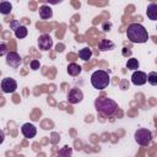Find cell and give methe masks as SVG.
Returning a JSON list of instances; mask_svg holds the SVG:
<instances>
[{
    "instance_id": "1",
    "label": "cell",
    "mask_w": 157,
    "mask_h": 157,
    "mask_svg": "<svg viewBox=\"0 0 157 157\" xmlns=\"http://www.w3.org/2000/svg\"><path fill=\"white\" fill-rule=\"evenodd\" d=\"M126 36L132 43H145L148 39L147 29L140 23H131L126 29Z\"/></svg>"
},
{
    "instance_id": "2",
    "label": "cell",
    "mask_w": 157,
    "mask_h": 157,
    "mask_svg": "<svg viewBox=\"0 0 157 157\" xmlns=\"http://www.w3.org/2000/svg\"><path fill=\"white\" fill-rule=\"evenodd\" d=\"M94 107H96V109H97V112L99 114H102L103 117H107V118L112 117L118 110L117 102H114L110 98H105V97L97 98L96 102H94Z\"/></svg>"
},
{
    "instance_id": "3",
    "label": "cell",
    "mask_w": 157,
    "mask_h": 157,
    "mask_svg": "<svg viewBox=\"0 0 157 157\" xmlns=\"http://www.w3.org/2000/svg\"><path fill=\"white\" fill-rule=\"evenodd\" d=\"M109 75L104 70H96L91 76V83L97 90H104L109 85Z\"/></svg>"
},
{
    "instance_id": "4",
    "label": "cell",
    "mask_w": 157,
    "mask_h": 157,
    "mask_svg": "<svg viewBox=\"0 0 157 157\" xmlns=\"http://www.w3.org/2000/svg\"><path fill=\"white\" fill-rule=\"evenodd\" d=\"M151 140H152V134L150 130L147 129H137L135 131V141L144 146V147H147L150 144H151Z\"/></svg>"
},
{
    "instance_id": "5",
    "label": "cell",
    "mask_w": 157,
    "mask_h": 157,
    "mask_svg": "<svg viewBox=\"0 0 157 157\" xmlns=\"http://www.w3.org/2000/svg\"><path fill=\"white\" fill-rule=\"evenodd\" d=\"M17 88V82L11 78V77H6L1 81V90L4 93H13Z\"/></svg>"
},
{
    "instance_id": "6",
    "label": "cell",
    "mask_w": 157,
    "mask_h": 157,
    "mask_svg": "<svg viewBox=\"0 0 157 157\" xmlns=\"http://www.w3.org/2000/svg\"><path fill=\"white\" fill-rule=\"evenodd\" d=\"M83 98V93L80 88H71L69 92H67V101L70 104H76V103H80Z\"/></svg>"
},
{
    "instance_id": "7",
    "label": "cell",
    "mask_w": 157,
    "mask_h": 157,
    "mask_svg": "<svg viewBox=\"0 0 157 157\" xmlns=\"http://www.w3.org/2000/svg\"><path fill=\"white\" fill-rule=\"evenodd\" d=\"M38 47L40 50H50L53 47V39L49 34H42L38 38Z\"/></svg>"
},
{
    "instance_id": "8",
    "label": "cell",
    "mask_w": 157,
    "mask_h": 157,
    "mask_svg": "<svg viewBox=\"0 0 157 157\" xmlns=\"http://www.w3.org/2000/svg\"><path fill=\"white\" fill-rule=\"evenodd\" d=\"M21 61H22V59H21V56L16 52H9L7 53V55H6V64L9 66L16 69V67L20 66Z\"/></svg>"
},
{
    "instance_id": "9",
    "label": "cell",
    "mask_w": 157,
    "mask_h": 157,
    "mask_svg": "<svg viewBox=\"0 0 157 157\" xmlns=\"http://www.w3.org/2000/svg\"><path fill=\"white\" fill-rule=\"evenodd\" d=\"M146 81H147V75L145 72H142V71L137 70L131 76V82L134 85H136V86H142V85L146 83Z\"/></svg>"
},
{
    "instance_id": "10",
    "label": "cell",
    "mask_w": 157,
    "mask_h": 157,
    "mask_svg": "<svg viewBox=\"0 0 157 157\" xmlns=\"http://www.w3.org/2000/svg\"><path fill=\"white\" fill-rule=\"evenodd\" d=\"M21 132L23 134V136H25L26 139H32V137L36 136V134H37V129H36L34 125H32V124H29V123H26V124L22 125V128H21Z\"/></svg>"
},
{
    "instance_id": "11",
    "label": "cell",
    "mask_w": 157,
    "mask_h": 157,
    "mask_svg": "<svg viewBox=\"0 0 157 157\" xmlns=\"http://www.w3.org/2000/svg\"><path fill=\"white\" fill-rule=\"evenodd\" d=\"M39 16L42 20H49L53 16V11L48 5H42L39 7Z\"/></svg>"
},
{
    "instance_id": "12",
    "label": "cell",
    "mask_w": 157,
    "mask_h": 157,
    "mask_svg": "<svg viewBox=\"0 0 157 157\" xmlns=\"http://www.w3.org/2000/svg\"><path fill=\"white\" fill-rule=\"evenodd\" d=\"M147 17L153 21L157 20V4L156 2H152L147 6Z\"/></svg>"
},
{
    "instance_id": "13",
    "label": "cell",
    "mask_w": 157,
    "mask_h": 157,
    "mask_svg": "<svg viewBox=\"0 0 157 157\" xmlns=\"http://www.w3.org/2000/svg\"><path fill=\"white\" fill-rule=\"evenodd\" d=\"M98 48L99 50L104 52V50H110L114 48V43L112 40H108V39H101L99 43H98Z\"/></svg>"
},
{
    "instance_id": "14",
    "label": "cell",
    "mask_w": 157,
    "mask_h": 157,
    "mask_svg": "<svg viewBox=\"0 0 157 157\" xmlns=\"http://www.w3.org/2000/svg\"><path fill=\"white\" fill-rule=\"evenodd\" d=\"M78 56H80V59H82L83 61L91 60V56H92V50H91V48H88V47L82 48V49L78 52Z\"/></svg>"
},
{
    "instance_id": "15",
    "label": "cell",
    "mask_w": 157,
    "mask_h": 157,
    "mask_svg": "<svg viewBox=\"0 0 157 157\" xmlns=\"http://www.w3.org/2000/svg\"><path fill=\"white\" fill-rule=\"evenodd\" d=\"M80 72H81V66H80V65H77V64H75V63L69 64V66H67V74H69V75H71V76H77V75H80Z\"/></svg>"
},
{
    "instance_id": "16",
    "label": "cell",
    "mask_w": 157,
    "mask_h": 157,
    "mask_svg": "<svg viewBox=\"0 0 157 157\" xmlns=\"http://www.w3.org/2000/svg\"><path fill=\"white\" fill-rule=\"evenodd\" d=\"M12 10V5L9 1H2L0 2V13L2 15H9Z\"/></svg>"
},
{
    "instance_id": "17",
    "label": "cell",
    "mask_w": 157,
    "mask_h": 157,
    "mask_svg": "<svg viewBox=\"0 0 157 157\" xmlns=\"http://www.w3.org/2000/svg\"><path fill=\"white\" fill-rule=\"evenodd\" d=\"M27 33H28V29H27V27L26 26H20L16 31H15V36L17 37V38H25L26 36H27Z\"/></svg>"
},
{
    "instance_id": "18",
    "label": "cell",
    "mask_w": 157,
    "mask_h": 157,
    "mask_svg": "<svg viewBox=\"0 0 157 157\" xmlns=\"http://www.w3.org/2000/svg\"><path fill=\"white\" fill-rule=\"evenodd\" d=\"M71 152H72L71 147H69V146H64V147L59 151L58 157H71Z\"/></svg>"
},
{
    "instance_id": "19",
    "label": "cell",
    "mask_w": 157,
    "mask_h": 157,
    "mask_svg": "<svg viewBox=\"0 0 157 157\" xmlns=\"http://www.w3.org/2000/svg\"><path fill=\"white\" fill-rule=\"evenodd\" d=\"M126 67L129 70H137L139 69V61H137V59H134V58L129 59L128 63H126Z\"/></svg>"
},
{
    "instance_id": "20",
    "label": "cell",
    "mask_w": 157,
    "mask_h": 157,
    "mask_svg": "<svg viewBox=\"0 0 157 157\" xmlns=\"http://www.w3.org/2000/svg\"><path fill=\"white\" fill-rule=\"evenodd\" d=\"M147 81H148L152 86H156V85H157V74H156L155 71L150 72L148 76H147Z\"/></svg>"
},
{
    "instance_id": "21",
    "label": "cell",
    "mask_w": 157,
    "mask_h": 157,
    "mask_svg": "<svg viewBox=\"0 0 157 157\" xmlns=\"http://www.w3.org/2000/svg\"><path fill=\"white\" fill-rule=\"evenodd\" d=\"M37 28H39L40 31L43 32H50V25H47V23H37Z\"/></svg>"
},
{
    "instance_id": "22",
    "label": "cell",
    "mask_w": 157,
    "mask_h": 157,
    "mask_svg": "<svg viewBox=\"0 0 157 157\" xmlns=\"http://www.w3.org/2000/svg\"><path fill=\"white\" fill-rule=\"evenodd\" d=\"M39 66H40V64H39V60H32L31 61V69L32 70H38L39 69Z\"/></svg>"
},
{
    "instance_id": "23",
    "label": "cell",
    "mask_w": 157,
    "mask_h": 157,
    "mask_svg": "<svg viewBox=\"0 0 157 157\" xmlns=\"http://www.w3.org/2000/svg\"><path fill=\"white\" fill-rule=\"evenodd\" d=\"M7 53V45L5 43H0V56L5 55Z\"/></svg>"
},
{
    "instance_id": "24",
    "label": "cell",
    "mask_w": 157,
    "mask_h": 157,
    "mask_svg": "<svg viewBox=\"0 0 157 157\" xmlns=\"http://www.w3.org/2000/svg\"><path fill=\"white\" fill-rule=\"evenodd\" d=\"M52 126H53V123L52 121H49V120H44L43 123H42V128L43 129H52Z\"/></svg>"
},
{
    "instance_id": "25",
    "label": "cell",
    "mask_w": 157,
    "mask_h": 157,
    "mask_svg": "<svg viewBox=\"0 0 157 157\" xmlns=\"http://www.w3.org/2000/svg\"><path fill=\"white\" fill-rule=\"evenodd\" d=\"M103 31L104 32H108V31H110V28H112V23L110 22H108V21H105V22H103Z\"/></svg>"
},
{
    "instance_id": "26",
    "label": "cell",
    "mask_w": 157,
    "mask_h": 157,
    "mask_svg": "<svg viewBox=\"0 0 157 157\" xmlns=\"http://www.w3.org/2000/svg\"><path fill=\"white\" fill-rule=\"evenodd\" d=\"M20 26H21V23H20L18 21H15V20H13V21H11V23H10V27H11L12 29H15V31H16Z\"/></svg>"
},
{
    "instance_id": "27",
    "label": "cell",
    "mask_w": 157,
    "mask_h": 157,
    "mask_svg": "<svg viewBox=\"0 0 157 157\" xmlns=\"http://www.w3.org/2000/svg\"><path fill=\"white\" fill-rule=\"evenodd\" d=\"M38 117H40V110L37 109V110L32 114V118H31V119H32V120H38Z\"/></svg>"
},
{
    "instance_id": "28",
    "label": "cell",
    "mask_w": 157,
    "mask_h": 157,
    "mask_svg": "<svg viewBox=\"0 0 157 157\" xmlns=\"http://www.w3.org/2000/svg\"><path fill=\"white\" fill-rule=\"evenodd\" d=\"M120 87H121V90H126L129 87V82L126 80H123L121 83H120Z\"/></svg>"
},
{
    "instance_id": "29",
    "label": "cell",
    "mask_w": 157,
    "mask_h": 157,
    "mask_svg": "<svg viewBox=\"0 0 157 157\" xmlns=\"http://www.w3.org/2000/svg\"><path fill=\"white\" fill-rule=\"evenodd\" d=\"M123 55H125V56H130V55H131V50H128L126 48H124V49H123Z\"/></svg>"
},
{
    "instance_id": "30",
    "label": "cell",
    "mask_w": 157,
    "mask_h": 157,
    "mask_svg": "<svg viewBox=\"0 0 157 157\" xmlns=\"http://www.w3.org/2000/svg\"><path fill=\"white\" fill-rule=\"evenodd\" d=\"M90 4L97 5V6H104V5H107V1H104V2H93V1H90Z\"/></svg>"
},
{
    "instance_id": "31",
    "label": "cell",
    "mask_w": 157,
    "mask_h": 157,
    "mask_svg": "<svg viewBox=\"0 0 157 157\" xmlns=\"http://www.w3.org/2000/svg\"><path fill=\"white\" fill-rule=\"evenodd\" d=\"M67 60H70V61L76 60V55L75 54H67Z\"/></svg>"
},
{
    "instance_id": "32",
    "label": "cell",
    "mask_w": 157,
    "mask_h": 157,
    "mask_svg": "<svg viewBox=\"0 0 157 157\" xmlns=\"http://www.w3.org/2000/svg\"><path fill=\"white\" fill-rule=\"evenodd\" d=\"M71 4L74 5L75 9H78V7L81 6V2H80V1H71Z\"/></svg>"
},
{
    "instance_id": "33",
    "label": "cell",
    "mask_w": 157,
    "mask_h": 157,
    "mask_svg": "<svg viewBox=\"0 0 157 157\" xmlns=\"http://www.w3.org/2000/svg\"><path fill=\"white\" fill-rule=\"evenodd\" d=\"M63 50H64V44H61V43L58 44L56 45V52H63Z\"/></svg>"
},
{
    "instance_id": "34",
    "label": "cell",
    "mask_w": 157,
    "mask_h": 157,
    "mask_svg": "<svg viewBox=\"0 0 157 157\" xmlns=\"http://www.w3.org/2000/svg\"><path fill=\"white\" fill-rule=\"evenodd\" d=\"M4 139H5V134H4L2 130H0V144L4 142Z\"/></svg>"
},
{
    "instance_id": "35",
    "label": "cell",
    "mask_w": 157,
    "mask_h": 157,
    "mask_svg": "<svg viewBox=\"0 0 157 157\" xmlns=\"http://www.w3.org/2000/svg\"><path fill=\"white\" fill-rule=\"evenodd\" d=\"M134 9H135V7H134L132 5L128 6V7H126V13H130V12H132V11H134Z\"/></svg>"
},
{
    "instance_id": "36",
    "label": "cell",
    "mask_w": 157,
    "mask_h": 157,
    "mask_svg": "<svg viewBox=\"0 0 157 157\" xmlns=\"http://www.w3.org/2000/svg\"><path fill=\"white\" fill-rule=\"evenodd\" d=\"M36 6H37V4H36L34 1H31V2H29V7H31V10H36Z\"/></svg>"
},
{
    "instance_id": "37",
    "label": "cell",
    "mask_w": 157,
    "mask_h": 157,
    "mask_svg": "<svg viewBox=\"0 0 157 157\" xmlns=\"http://www.w3.org/2000/svg\"><path fill=\"white\" fill-rule=\"evenodd\" d=\"M58 141V135L56 134H53V139H52V142H56Z\"/></svg>"
},
{
    "instance_id": "38",
    "label": "cell",
    "mask_w": 157,
    "mask_h": 157,
    "mask_svg": "<svg viewBox=\"0 0 157 157\" xmlns=\"http://www.w3.org/2000/svg\"><path fill=\"white\" fill-rule=\"evenodd\" d=\"M80 20V16L78 15H75L74 17H72V22H76V21H78Z\"/></svg>"
},
{
    "instance_id": "39",
    "label": "cell",
    "mask_w": 157,
    "mask_h": 157,
    "mask_svg": "<svg viewBox=\"0 0 157 157\" xmlns=\"http://www.w3.org/2000/svg\"><path fill=\"white\" fill-rule=\"evenodd\" d=\"M21 22L26 25V23H29V20H28V18H22V20H21Z\"/></svg>"
},
{
    "instance_id": "40",
    "label": "cell",
    "mask_w": 157,
    "mask_h": 157,
    "mask_svg": "<svg viewBox=\"0 0 157 157\" xmlns=\"http://www.w3.org/2000/svg\"><path fill=\"white\" fill-rule=\"evenodd\" d=\"M101 18H102V17H96V18H94V21H93V25H96L97 22H99V21H101Z\"/></svg>"
},
{
    "instance_id": "41",
    "label": "cell",
    "mask_w": 157,
    "mask_h": 157,
    "mask_svg": "<svg viewBox=\"0 0 157 157\" xmlns=\"http://www.w3.org/2000/svg\"><path fill=\"white\" fill-rule=\"evenodd\" d=\"M0 32H1V26H0Z\"/></svg>"
}]
</instances>
